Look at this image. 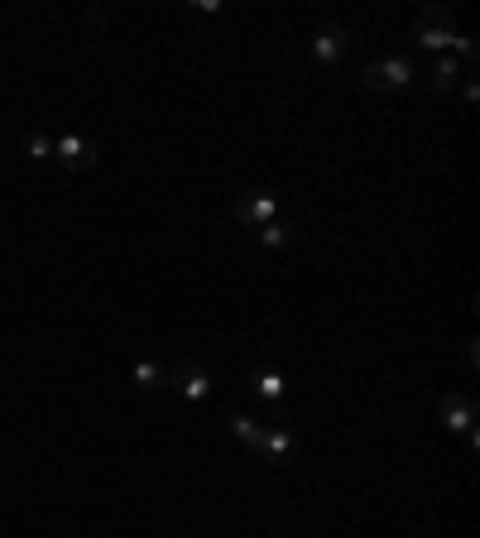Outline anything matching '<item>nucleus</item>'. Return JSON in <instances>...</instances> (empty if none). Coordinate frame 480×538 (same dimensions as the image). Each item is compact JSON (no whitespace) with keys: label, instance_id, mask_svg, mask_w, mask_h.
Masks as SVG:
<instances>
[{"label":"nucleus","instance_id":"f257e3e1","mask_svg":"<svg viewBox=\"0 0 480 538\" xmlns=\"http://www.w3.org/2000/svg\"><path fill=\"white\" fill-rule=\"evenodd\" d=\"M413 44L418 49H451L457 44V15L447 5H428L413 20Z\"/></svg>","mask_w":480,"mask_h":538},{"label":"nucleus","instance_id":"f03ea898","mask_svg":"<svg viewBox=\"0 0 480 538\" xmlns=\"http://www.w3.org/2000/svg\"><path fill=\"white\" fill-rule=\"evenodd\" d=\"M274 216H279V202H274L264 188H245V192L236 198V222H240V226L260 231V226H270Z\"/></svg>","mask_w":480,"mask_h":538},{"label":"nucleus","instance_id":"7ed1b4c3","mask_svg":"<svg viewBox=\"0 0 480 538\" xmlns=\"http://www.w3.org/2000/svg\"><path fill=\"white\" fill-rule=\"evenodd\" d=\"M413 82V63L408 58H379L365 67V87L370 92H404Z\"/></svg>","mask_w":480,"mask_h":538},{"label":"nucleus","instance_id":"20e7f679","mask_svg":"<svg viewBox=\"0 0 480 538\" xmlns=\"http://www.w3.org/2000/svg\"><path fill=\"white\" fill-rule=\"evenodd\" d=\"M96 140H87V135H63V140H53V159L63 163L67 173H87L92 163H96Z\"/></svg>","mask_w":480,"mask_h":538},{"label":"nucleus","instance_id":"39448f33","mask_svg":"<svg viewBox=\"0 0 480 538\" xmlns=\"http://www.w3.org/2000/svg\"><path fill=\"white\" fill-rule=\"evenodd\" d=\"M164 384H173V390H178L182 399H188V404H202V399L211 394V375H207V370L197 366V361H182V366H173V370H168V380H164Z\"/></svg>","mask_w":480,"mask_h":538},{"label":"nucleus","instance_id":"423d86ee","mask_svg":"<svg viewBox=\"0 0 480 538\" xmlns=\"http://www.w3.org/2000/svg\"><path fill=\"white\" fill-rule=\"evenodd\" d=\"M442 423L451 433H471L476 428V399L471 394H447L442 399Z\"/></svg>","mask_w":480,"mask_h":538},{"label":"nucleus","instance_id":"0eeeda50","mask_svg":"<svg viewBox=\"0 0 480 538\" xmlns=\"http://www.w3.org/2000/svg\"><path fill=\"white\" fill-rule=\"evenodd\" d=\"M342 53H346V30H342V24H322L317 39H313V58H317L322 67H332Z\"/></svg>","mask_w":480,"mask_h":538},{"label":"nucleus","instance_id":"6e6552de","mask_svg":"<svg viewBox=\"0 0 480 538\" xmlns=\"http://www.w3.org/2000/svg\"><path fill=\"white\" fill-rule=\"evenodd\" d=\"M250 390H255L260 399H270V404H279L284 390H289V380L279 375V370H270V366H255V370H250Z\"/></svg>","mask_w":480,"mask_h":538},{"label":"nucleus","instance_id":"1a4fd4ad","mask_svg":"<svg viewBox=\"0 0 480 538\" xmlns=\"http://www.w3.org/2000/svg\"><path fill=\"white\" fill-rule=\"evenodd\" d=\"M289 452H293V433H289V428H264V447H260V457H270V462H289Z\"/></svg>","mask_w":480,"mask_h":538},{"label":"nucleus","instance_id":"9d476101","mask_svg":"<svg viewBox=\"0 0 480 538\" xmlns=\"http://www.w3.org/2000/svg\"><path fill=\"white\" fill-rule=\"evenodd\" d=\"M231 433L240 437V447H250V452L260 457V447H264V428L250 419V413H236V419H231Z\"/></svg>","mask_w":480,"mask_h":538},{"label":"nucleus","instance_id":"9b49d317","mask_svg":"<svg viewBox=\"0 0 480 538\" xmlns=\"http://www.w3.org/2000/svg\"><path fill=\"white\" fill-rule=\"evenodd\" d=\"M457 82H461V63L451 58V53H442V58L432 63V87H437V92H451Z\"/></svg>","mask_w":480,"mask_h":538},{"label":"nucleus","instance_id":"f8f14e48","mask_svg":"<svg viewBox=\"0 0 480 538\" xmlns=\"http://www.w3.org/2000/svg\"><path fill=\"white\" fill-rule=\"evenodd\" d=\"M293 236H298V231H293L284 216H274L270 226H260V245H270V251H279V245H289Z\"/></svg>","mask_w":480,"mask_h":538},{"label":"nucleus","instance_id":"ddd939ff","mask_svg":"<svg viewBox=\"0 0 480 538\" xmlns=\"http://www.w3.org/2000/svg\"><path fill=\"white\" fill-rule=\"evenodd\" d=\"M164 380H168L164 366H154V361H139V366H135V384H145V390H159Z\"/></svg>","mask_w":480,"mask_h":538},{"label":"nucleus","instance_id":"4468645a","mask_svg":"<svg viewBox=\"0 0 480 538\" xmlns=\"http://www.w3.org/2000/svg\"><path fill=\"white\" fill-rule=\"evenodd\" d=\"M24 149H30V159H53V140H49V135H30V140H24Z\"/></svg>","mask_w":480,"mask_h":538},{"label":"nucleus","instance_id":"2eb2a0df","mask_svg":"<svg viewBox=\"0 0 480 538\" xmlns=\"http://www.w3.org/2000/svg\"><path fill=\"white\" fill-rule=\"evenodd\" d=\"M451 49H457V53H461V63H476V53H480V49H476V39H471V34H457V44H451Z\"/></svg>","mask_w":480,"mask_h":538}]
</instances>
